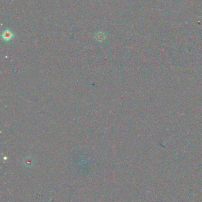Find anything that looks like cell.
<instances>
[{
  "instance_id": "obj_1",
  "label": "cell",
  "mask_w": 202,
  "mask_h": 202,
  "mask_svg": "<svg viewBox=\"0 0 202 202\" xmlns=\"http://www.w3.org/2000/svg\"><path fill=\"white\" fill-rule=\"evenodd\" d=\"M14 35L10 30H5L2 34V38L5 41H9L13 38Z\"/></svg>"
},
{
  "instance_id": "obj_2",
  "label": "cell",
  "mask_w": 202,
  "mask_h": 202,
  "mask_svg": "<svg viewBox=\"0 0 202 202\" xmlns=\"http://www.w3.org/2000/svg\"><path fill=\"white\" fill-rule=\"evenodd\" d=\"M105 38V34L102 32H99L96 35H95V39H96V40H97L99 42H101V41H104Z\"/></svg>"
}]
</instances>
